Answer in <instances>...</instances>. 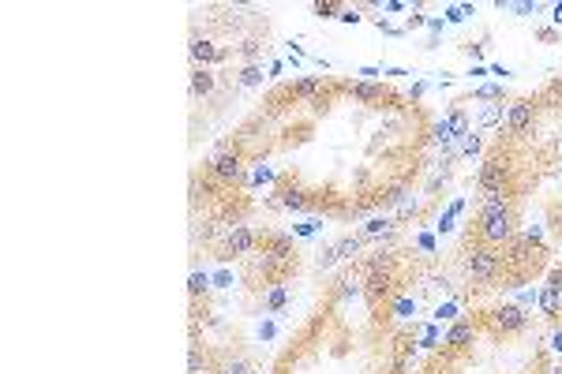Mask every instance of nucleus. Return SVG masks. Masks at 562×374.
Returning a JSON list of instances; mask_svg holds the SVG:
<instances>
[{
    "label": "nucleus",
    "mask_w": 562,
    "mask_h": 374,
    "mask_svg": "<svg viewBox=\"0 0 562 374\" xmlns=\"http://www.w3.org/2000/svg\"><path fill=\"white\" fill-rule=\"evenodd\" d=\"M465 270H469V277L472 281H480V284H491L495 277L502 273V255L495 247H472L469 251V258H465Z\"/></svg>",
    "instance_id": "1"
},
{
    "label": "nucleus",
    "mask_w": 562,
    "mask_h": 374,
    "mask_svg": "<svg viewBox=\"0 0 562 374\" xmlns=\"http://www.w3.org/2000/svg\"><path fill=\"white\" fill-rule=\"evenodd\" d=\"M480 240L488 247H502L514 240V210H495V214H480Z\"/></svg>",
    "instance_id": "2"
},
{
    "label": "nucleus",
    "mask_w": 562,
    "mask_h": 374,
    "mask_svg": "<svg viewBox=\"0 0 562 374\" xmlns=\"http://www.w3.org/2000/svg\"><path fill=\"white\" fill-rule=\"evenodd\" d=\"M394 270H390V262H383V266H367V281H364V296H367V303L371 307H379L383 300H390L394 296Z\"/></svg>",
    "instance_id": "3"
},
{
    "label": "nucleus",
    "mask_w": 562,
    "mask_h": 374,
    "mask_svg": "<svg viewBox=\"0 0 562 374\" xmlns=\"http://www.w3.org/2000/svg\"><path fill=\"white\" fill-rule=\"evenodd\" d=\"M240 165H244L240 150H218L214 161H210V172L218 176L221 183H233V180H240Z\"/></svg>",
    "instance_id": "4"
},
{
    "label": "nucleus",
    "mask_w": 562,
    "mask_h": 374,
    "mask_svg": "<svg viewBox=\"0 0 562 374\" xmlns=\"http://www.w3.org/2000/svg\"><path fill=\"white\" fill-rule=\"evenodd\" d=\"M259 244V236H255V228H247V225H236L229 228V236H225V255H233V258H244V255H252Z\"/></svg>",
    "instance_id": "5"
},
{
    "label": "nucleus",
    "mask_w": 562,
    "mask_h": 374,
    "mask_svg": "<svg viewBox=\"0 0 562 374\" xmlns=\"http://www.w3.org/2000/svg\"><path fill=\"white\" fill-rule=\"evenodd\" d=\"M525 322H528V314L521 311V307H495L491 311V326L499 329V333H521L525 329Z\"/></svg>",
    "instance_id": "6"
},
{
    "label": "nucleus",
    "mask_w": 562,
    "mask_h": 374,
    "mask_svg": "<svg viewBox=\"0 0 562 374\" xmlns=\"http://www.w3.org/2000/svg\"><path fill=\"white\" fill-rule=\"evenodd\" d=\"M506 124H510L514 135H525V131L533 127V105H528V102H514L510 109H506Z\"/></svg>",
    "instance_id": "7"
},
{
    "label": "nucleus",
    "mask_w": 562,
    "mask_h": 374,
    "mask_svg": "<svg viewBox=\"0 0 562 374\" xmlns=\"http://www.w3.org/2000/svg\"><path fill=\"white\" fill-rule=\"evenodd\" d=\"M472 340H477V326L472 322H453L446 333V345H453V348H469Z\"/></svg>",
    "instance_id": "8"
},
{
    "label": "nucleus",
    "mask_w": 562,
    "mask_h": 374,
    "mask_svg": "<svg viewBox=\"0 0 562 374\" xmlns=\"http://www.w3.org/2000/svg\"><path fill=\"white\" fill-rule=\"evenodd\" d=\"M210 90H214V71L196 68V71H191V97H203V94H210Z\"/></svg>",
    "instance_id": "9"
},
{
    "label": "nucleus",
    "mask_w": 562,
    "mask_h": 374,
    "mask_svg": "<svg viewBox=\"0 0 562 374\" xmlns=\"http://www.w3.org/2000/svg\"><path fill=\"white\" fill-rule=\"evenodd\" d=\"M281 206H289V210H308L311 199H308V191H300V187H285V191H281Z\"/></svg>",
    "instance_id": "10"
},
{
    "label": "nucleus",
    "mask_w": 562,
    "mask_h": 374,
    "mask_svg": "<svg viewBox=\"0 0 562 374\" xmlns=\"http://www.w3.org/2000/svg\"><path fill=\"white\" fill-rule=\"evenodd\" d=\"M352 97H356V102H383L386 90H383V86H375V83H356Z\"/></svg>",
    "instance_id": "11"
},
{
    "label": "nucleus",
    "mask_w": 562,
    "mask_h": 374,
    "mask_svg": "<svg viewBox=\"0 0 562 374\" xmlns=\"http://www.w3.org/2000/svg\"><path fill=\"white\" fill-rule=\"evenodd\" d=\"M540 307H544V314H558V307H562V289H544V296H540Z\"/></svg>",
    "instance_id": "12"
},
{
    "label": "nucleus",
    "mask_w": 562,
    "mask_h": 374,
    "mask_svg": "<svg viewBox=\"0 0 562 374\" xmlns=\"http://www.w3.org/2000/svg\"><path fill=\"white\" fill-rule=\"evenodd\" d=\"M191 57H196V60H210V64H214V60H221L225 53H221V49H214L210 41H196V46H191Z\"/></svg>",
    "instance_id": "13"
},
{
    "label": "nucleus",
    "mask_w": 562,
    "mask_h": 374,
    "mask_svg": "<svg viewBox=\"0 0 562 374\" xmlns=\"http://www.w3.org/2000/svg\"><path fill=\"white\" fill-rule=\"evenodd\" d=\"M446 124H450V135H469V116H465V109H453Z\"/></svg>",
    "instance_id": "14"
},
{
    "label": "nucleus",
    "mask_w": 562,
    "mask_h": 374,
    "mask_svg": "<svg viewBox=\"0 0 562 374\" xmlns=\"http://www.w3.org/2000/svg\"><path fill=\"white\" fill-rule=\"evenodd\" d=\"M319 90H322V79H300V83L293 86L296 97H315Z\"/></svg>",
    "instance_id": "15"
},
{
    "label": "nucleus",
    "mask_w": 562,
    "mask_h": 374,
    "mask_svg": "<svg viewBox=\"0 0 562 374\" xmlns=\"http://www.w3.org/2000/svg\"><path fill=\"white\" fill-rule=\"evenodd\" d=\"M360 244H364L360 236H345L334 251H338V258H349V255H356V251H360Z\"/></svg>",
    "instance_id": "16"
},
{
    "label": "nucleus",
    "mask_w": 562,
    "mask_h": 374,
    "mask_svg": "<svg viewBox=\"0 0 562 374\" xmlns=\"http://www.w3.org/2000/svg\"><path fill=\"white\" fill-rule=\"evenodd\" d=\"M360 292H364L360 281H352V277H341V281H338V296H341V300H349V296H360Z\"/></svg>",
    "instance_id": "17"
},
{
    "label": "nucleus",
    "mask_w": 562,
    "mask_h": 374,
    "mask_svg": "<svg viewBox=\"0 0 562 374\" xmlns=\"http://www.w3.org/2000/svg\"><path fill=\"white\" fill-rule=\"evenodd\" d=\"M394 314H397V318L416 314V300H409V296H405V300H394Z\"/></svg>",
    "instance_id": "18"
},
{
    "label": "nucleus",
    "mask_w": 562,
    "mask_h": 374,
    "mask_svg": "<svg viewBox=\"0 0 562 374\" xmlns=\"http://www.w3.org/2000/svg\"><path fill=\"white\" fill-rule=\"evenodd\" d=\"M386 228H390V221H386V217H375V221H367L364 233L367 236H379V233H386Z\"/></svg>",
    "instance_id": "19"
},
{
    "label": "nucleus",
    "mask_w": 562,
    "mask_h": 374,
    "mask_svg": "<svg viewBox=\"0 0 562 374\" xmlns=\"http://www.w3.org/2000/svg\"><path fill=\"white\" fill-rule=\"evenodd\" d=\"M499 120H502V105H491V109H484L480 124H499Z\"/></svg>",
    "instance_id": "20"
},
{
    "label": "nucleus",
    "mask_w": 562,
    "mask_h": 374,
    "mask_svg": "<svg viewBox=\"0 0 562 374\" xmlns=\"http://www.w3.org/2000/svg\"><path fill=\"white\" fill-rule=\"evenodd\" d=\"M191 296H199V292H207V273H191Z\"/></svg>",
    "instance_id": "21"
},
{
    "label": "nucleus",
    "mask_w": 562,
    "mask_h": 374,
    "mask_svg": "<svg viewBox=\"0 0 562 374\" xmlns=\"http://www.w3.org/2000/svg\"><path fill=\"white\" fill-rule=\"evenodd\" d=\"M240 83H244V86H255V83H263V71H259V68H244Z\"/></svg>",
    "instance_id": "22"
},
{
    "label": "nucleus",
    "mask_w": 562,
    "mask_h": 374,
    "mask_svg": "<svg viewBox=\"0 0 562 374\" xmlns=\"http://www.w3.org/2000/svg\"><path fill=\"white\" fill-rule=\"evenodd\" d=\"M221 374H247V363H244V359H229V363L221 367Z\"/></svg>",
    "instance_id": "23"
},
{
    "label": "nucleus",
    "mask_w": 562,
    "mask_h": 374,
    "mask_svg": "<svg viewBox=\"0 0 562 374\" xmlns=\"http://www.w3.org/2000/svg\"><path fill=\"white\" fill-rule=\"evenodd\" d=\"M188 367H191V374H199V367H203V352H199V345H191V359H188Z\"/></svg>",
    "instance_id": "24"
},
{
    "label": "nucleus",
    "mask_w": 562,
    "mask_h": 374,
    "mask_svg": "<svg viewBox=\"0 0 562 374\" xmlns=\"http://www.w3.org/2000/svg\"><path fill=\"white\" fill-rule=\"evenodd\" d=\"M334 262H338V251H322V255H319V266H334Z\"/></svg>",
    "instance_id": "25"
},
{
    "label": "nucleus",
    "mask_w": 562,
    "mask_h": 374,
    "mask_svg": "<svg viewBox=\"0 0 562 374\" xmlns=\"http://www.w3.org/2000/svg\"><path fill=\"white\" fill-rule=\"evenodd\" d=\"M281 303H285V289H277L274 296H270V311H277Z\"/></svg>",
    "instance_id": "26"
},
{
    "label": "nucleus",
    "mask_w": 562,
    "mask_h": 374,
    "mask_svg": "<svg viewBox=\"0 0 562 374\" xmlns=\"http://www.w3.org/2000/svg\"><path fill=\"white\" fill-rule=\"evenodd\" d=\"M240 53H244L247 60H252V57H259V41H244V49H240Z\"/></svg>",
    "instance_id": "27"
},
{
    "label": "nucleus",
    "mask_w": 562,
    "mask_h": 374,
    "mask_svg": "<svg viewBox=\"0 0 562 374\" xmlns=\"http://www.w3.org/2000/svg\"><path fill=\"white\" fill-rule=\"evenodd\" d=\"M480 97H488V102H491V97H502V86H484Z\"/></svg>",
    "instance_id": "28"
},
{
    "label": "nucleus",
    "mask_w": 562,
    "mask_h": 374,
    "mask_svg": "<svg viewBox=\"0 0 562 374\" xmlns=\"http://www.w3.org/2000/svg\"><path fill=\"white\" fill-rule=\"evenodd\" d=\"M517 15H536V4H514Z\"/></svg>",
    "instance_id": "29"
},
{
    "label": "nucleus",
    "mask_w": 562,
    "mask_h": 374,
    "mask_svg": "<svg viewBox=\"0 0 562 374\" xmlns=\"http://www.w3.org/2000/svg\"><path fill=\"white\" fill-rule=\"evenodd\" d=\"M315 12H319V15H327V19H330L334 12H338V4H315Z\"/></svg>",
    "instance_id": "30"
},
{
    "label": "nucleus",
    "mask_w": 562,
    "mask_h": 374,
    "mask_svg": "<svg viewBox=\"0 0 562 374\" xmlns=\"http://www.w3.org/2000/svg\"><path fill=\"white\" fill-rule=\"evenodd\" d=\"M551 348H555V352H562V329H558L555 337H551Z\"/></svg>",
    "instance_id": "31"
},
{
    "label": "nucleus",
    "mask_w": 562,
    "mask_h": 374,
    "mask_svg": "<svg viewBox=\"0 0 562 374\" xmlns=\"http://www.w3.org/2000/svg\"><path fill=\"white\" fill-rule=\"evenodd\" d=\"M555 228H558V233H562V206H558V210H555Z\"/></svg>",
    "instance_id": "32"
},
{
    "label": "nucleus",
    "mask_w": 562,
    "mask_h": 374,
    "mask_svg": "<svg viewBox=\"0 0 562 374\" xmlns=\"http://www.w3.org/2000/svg\"><path fill=\"white\" fill-rule=\"evenodd\" d=\"M555 23H562V4L555 8Z\"/></svg>",
    "instance_id": "33"
}]
</instances>
